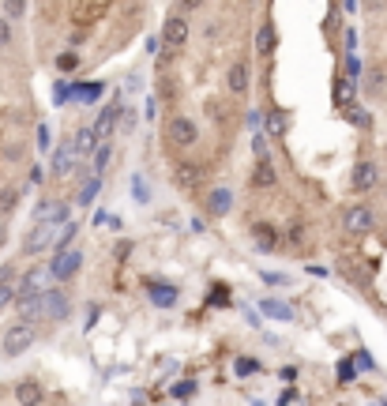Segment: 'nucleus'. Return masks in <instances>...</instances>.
<instances>
[{"instance_id": "f257e3e1", "label": "nucleus", "mask_w": 387, "mask_h": 406, "mask_svg": "<svg viewBox=\"0 0 387 406\" xmlns=\"http://www.w3.org/2000/svg\"><path fill=\"white\" fill-rule=\"evenodd\" d=\"M34 339H38V328H34V324L15 320L12 328L4 331V342H0V350H4V357H19V354H27V350L34 346Z\"/></svg>"}, {"instance_id": "f03ea898", "label": "nucleus", "mask_w": 387, "mask_h": 406, "mask_svg": "<svg viewBox=\"0 0 387 406\" xmlns=\"http://www.w3.org/2000/svg\"><path fill=\"white\" fill-rule=\"evenodd\" d=\"M166 139L173 143V147H196L199 124L192 121L188 113H177V117H169V121H166Z\"/></svg>"}, {"instance_id": "7ed1b4c3", "label": "nucleus", "mask_w": 387, "mask_h": 406, "mask_svg": "<svg viewBox=\"0 0 387 406\" xmlns=\"http://www.w3.org/2000/svg\"><path fill=\"white\" fill-rule=\"evenodd\" d=\"M71 222V207L60 200H42L34 211V226H68Z\"/></svg>"}, {"instance_id": "20e7f679", "label": "nucleus", "mask_w": 387, "mask_h": 406, "mask_svg": "<svg viewBox=\"0 0 387 406\" xmlns=\"http://www.w3.org/2000/svg\"><path fill=\"white\" fill-rule=\"evenodd\" d=\"M162 42H166L169 53H181L184 49V42H188V19H184L181 12H169L166 27H162Z\"/></svg>"}, {"instance_id": "39448f33", "label": "nucleus", "mask_w": 387, "mask_h": 406, "mask_svg": "<svg viewBox=\"0 0 387 406\" xmlns=\"http://www.w3.org/2000/svg\"><path fill=\"white\" fill-rule=\"evenodd\" d=\"M64 226H30L27 241H23V252L27 256H38V252H45L49 245H56V234H60Z\"/></svg>"}, {"instance_id": "423d86ee", "label": "nucleus", "mask_w": 387, "mask_h": 406, "mask_svg": "<svg viewBox=\"0 0 387 406\" xmlns=\"http://www.w3.org/2000/svg\"><path fill=\"white\" fill-rule=\"evenodd\" d=\"M79 267H83V252H79V249H68V252H56V260L49 264V275L60 278V282H68V278L79 275Z\"/></svg>"}, {"instance_id": "0eeeda50", "label": "nucleus", "mask_w": 387, "mask_h": 406, "mask_svg": "<svg viewBox=\"0 0 387 406\" xmlns=\"http://www.w3.org/2000/svg\"><path fill=\"white\" fill-rule=\"evenodd\" d=\"M373 226H376V214H373L368 203H353L350 211H346V234L361 237V234H368Z\"/></svg>"}, {"instance_id": "6e6552de", "label": "nucleus", "mask_w": 387, "mask_h": 406, "mask_svg": "<svg viewBox=\"0 0 387 406\" xmlns=\"http://www.w3.org/2000/svg\"><path fill=\"white\" fill-rule=\"evenodd\" d=\"M120 113H124V109H120V102H109V106L98 113V121L91 124L94 135H98V143H109L113 128H120Z\"/></svg>"}, {"instance_id": "1a4fd4ad", "label": "nucleus", "mask_w": 387, "mask_h": 406, "mask_svg": "<svg viewBox=\"0 0 387 406\" xmlns=\"http://www.w3.org/2000/svg\"><path fill=\"white\" fill-rule=\"evenodd\" d=\"M15 313H19V320H23V324H38V320H45L42 293H19V297H15Z\"/></svg>"}, {"instance_id": "9d476101", "label": "nucleus", "mask_w": 387, "mask_h": 406, "mask_svg": "<svg viewBox=\"0 0 387 406\" xmlns=\"http://www.w3.org/2000/svg\"><path fill=\"white\" fill-rule=\"evenodd\" d=\"M42 308H45V320H64V316L71 313V301H68V293L64 290H45L42 293Z\"/></svg>"}, {"instance_id": "9b49d317", "label": "nucleus", "mask_w": 387, "mask_h": 406, "mask_svg": "<svg viewBox=\"0 0 387 406\" xmlns=\"http://www.w3.org/2000/svg\"><path fill=\"white\" fill-rule=\"evenodd\" d=\"M376 181H380V173H376L373 162H357V166H353V177H350V188H353V192H373Z\"/></svg>"}, {"instance_id": "f8f14e48", "label": "nucleus", "mask_w": 387, "mask_h": 406, "mask_svg": "<svg viewBox=\"0 0 387 406\" xmlns=\"http://www.w3.org/2000/svg\"><path fill=\"white\" fill-rule=\"evenodd\" d=\"M15 403L19 406H42L45 403V387L38 380H19L15 384Z\"/></svg>"}, {"instance_id": "ddd939ff", "label": "nucleus", "mask_w": 387, "mask_h": 406, "mask_svg": "<svg viewBox=\"0 0 387 406\" xmlns=\"http://www.w3.org/2000/svg\"><path fill=\"white\" fill-rule=\"evenodd\" d=\"M76 147H71V139H64L60 147H56V155H53V173L56 177H68L71 170H76Z\"/></svg>"}, {"instance_id": "4468645a", "label": "nucleus", "mask_w": 387, "mask_h": 406, "mask_svg": "<svg viewBox=\"0 0 387 406\" xmlns=\"http://www.w3.org/2000/svg\"><path fill=\"white\" fill-rule=\"evenodd\" d=\"M147 297L155 308H173L177 305V286L169 282H147Z\"/></svg>"}, {"instance_id": "2eb2a0df", "label": "nucleus", "mask_w": 387, "mask_h": 406, "mask_svg": "<svg viewBox=\"0 0 387 406\" xmlns=\"http://www.w3.org/2000/svg\"><path fill=\"white\" fill-rule=\"evenodd\" d=\"M248 83H252V71H248L245 60H237V65H230L225 71V87H230V94H245Z\"/></svg>"}, {"instance_id": "dca6fc26", "label": "nucleus", "mask_w": 387, "mask_h": 406, "mask_svg": "<svg viewBox=\"0 0 387 406\" xmlns=\"http://www.w3.org/2000/svg\"><path fill=\"white\" fill-rule=\"evenodd\" d=\"M49 278H53V275H49L45 267L27 271V278H23V286H19V293H45V290H53V286H45Z\"/></svg>"}, {"instance_id": "f3484780", "label": "nucleus", "mask_w": 387, "mask_h": 406, "mask_svg": "<svg viewBox=\"0 0 387 406\" xmlns=\"http://www.w3.org/2000/svg\"><path fill=\"white\" fill-rule=\"evenodd\" d=\"M71 147H76V155H79V158H87V155H94V150H98V135H94L91 124H87V128H79L76 135H71Z\"/></svg>"}, {"instance_id": "a211bd4d", "label": "nucleus", "mask_w": 387, "mask_h": 406, "mask_svg": "<svg viewBox=\"0 0 387 406\" xmlns=\"http://www.w3.org/2000/svg\"><path fill=\"white\" fill-rule=\"evenodd\" d=\"M275 42H278L275 23H260V30H256V53H260V57H271V53H275Z\"/></svg>"}, {"instance_id": "6ab92c4d", "label": "nucleus", "mask_w": 387, "mask_h": 406, "mask_svg": "<svg viewBox=\"0 0 387 406\" xmlns=\"http://www.w3.org/2000/svg\"><path fill=\"white\" fill-rule=\"evenodd\" d=\"M230 207H233V192H230V188H214V192L207 196V211L219 214V218H222V214H230Z\"/></svg>"}, {"instance_id": "aec40b11", "label": "nucleus", "mask_w": 387, "mask_h": 406, "mask_svg": "<svg viewBox=\"0 0 387 406\" xmlns=\"http://www.w3.org/2000/svg\"><path fill=\"white\" fill-rule=\"evenodd\" d=\"M275 181H278L275 162H256V170H252V185L256 188H275Z\"/></svg>"}, {"instance_id": "412c9836", "label": "nucleus", "mask_w": 387, "mask_h": 406, "mask_svg": "<svg viewBox=\"0 0 387 406\" xmlns=\"http://www.w3.org/2000/svg\"><path fill=\"white\" fill-rule=\"evenodd\" d=\"M260 308H263V316H275V320H294V308H289L286 301H278V297H263Z\"/></svg>"}, {"instance_id": "4be33fe9", "label": "nucleus", "mask_w": 387, "mask_h": 406, "mask_svg": "<svg viewBox=\"0 0 387 406\" xmlns=\"http://www.w3.org/2000/svg\"><path fill=\"white\" fill-rule=\"evenodd\" d=\"M173 181H177V188H196L199 185V166H177V173H173Z\"/></svg>"}, {"instance_id": "5701e85b", "label": "nucleus", "mask_w": 387, "mask_h": 406, "mask_svg": "<svg viewBox=\"0 0 387 406\" xmlns=\"http://www.w3.org/2000/svg\"><path fill=\"white\" fill-rule=\"evenodd\" d=\"M252 234H256V249H260V252H271V249H278V234H275L271 226H256Z\"/></svg>"}, {"instance_id": "b1692460", "label": "nucleus", "mask_w": 387, "mask_h": 406, "mask_svg": "<svg viewBox=\"0 0 387 406\" xmlns=\"http://www.w3.org/2000/svg\"><path fill=\"white\" fill-rule=\"evenodd\" d=\"M102 91H106V83H76V102H98L102 98Z\"/></svg>"}, {"instance_id": "393cba45", "label": "nucleus", "mask_w": 387, "mask_h": 406, "mask_svg": "<svg viewBox=\"0 0 387 406\" xmlns=\"http://www.w3.org/2000/svg\"><path fill=\"white\" fill-rule=\"evenodd\" d=\"M350 102H353V79L342 76L335 83V106H350Z\"/></svg>"}, {"instance_id": "a878e982", "label": "nucleus", "mask_w": 387, "mask_h": 406, "mask_svg": "<svg viewBox=\"0 0 387 406\" xmlns=\"http://www.w3.org/2000/svg\"><path fill=\"white\" fill-rule=\"evenodd\" d=\"M109 158H113V143H98V150H94V177H102V173H106Z\"/></svg>"}, {"instance_id": "bb28decb", "label": "nucleus", "mask_w": 387, "mask_h": 406, "mask_svg": "<svg viewBox=\"0 0 387 406\" xmlns=\"http://www.w3.org/2000/svg\"><path fill=\"white\" fill-rule=\"evenodd\" d=\"M98 192H102V177H94V173H91V177H87V185H83V192H79V203L87 207V203H91Z\"/></svg>"}, {"instance_id": "cd10ccee", "label": "nucleus", "mask_w": 387, "mask_h": 406, "mask_svg": "<svg viewBox=\"0 0 387 406\" xmlns=\"http://www.w3.org/2000/svg\"><path fill=\"white\" fill-rule=\"evenodd\" d=\"M15 203H19V192H15V188H4V192H0V218H8V214L15 211Z\"/></svg>"}, {"instance_id": "c85d7f7f", "label": "nucleus", "mask_w": 387, "mask_h": 406, "mask_svg": "<svg viewBox=\"0 0 387 406\" xmlns=\"http://www.w3.org/2000/svg\"><path fill=\"white\" fill-rule=\"evenodd\" d=\"M53 102L56 106H64V102H76V83H56V91H53Z\"/></svg>"}, {"instance_id": "c756f323", "label": "nucleus", "mask_w": 387, "mask_h": 406, "mask_svg": "<svg viewBox=\"0 0 387 406\" xmlns=\"http://www.w3.org/2000/svg\"><path fill=\"white\" fill-rule=\"evenodd\" d=\"M56 68H60L64 76H68V71H76V68H79V53H71V49L60 53V57H56Z\"/></svg>"}, {"instance_id": "7c9ffc66", "label": "nucleus", "mask_w": 387, "mask_h": 406, "mask_svg": "<svg viewBox=\"0 0 387 406\" xmlns=\"http://www.w3.org/2000/svg\"><path fill=\"white\" fill-rule=\"evenodd\" d=\"M132 192H135V200H140V203H151V192H147V181H143V173H135V177H132Z\"/></svg>"}, {"instance_id": "2f4dec72", "label": "nucleus", "mask_w": 387, "mask_h": 406, "mask_svg": "<svg viewBox=\"0 0 387 406\" xmlns=\"http://www.w3.org/2000/svg\"><path fill=\"white\" fill-rule=\"evenodd\" d=\"M286 113H267V132L271 135H282V132H286Z\"/></svg>"}, {"instance_id": "473e14b6", "label": "nucleus", "mask_w": 387, "mask_h": 406, "mask_svg": "<svg viewBox=\"0 0 387 406\" xmlns=\"http://www.w3.org/2000/svg\"><path fill=\"white\" fill-rule=\"evenodd\" d=\"M207 301H211V305H219V308H225V305H230V290H225L222 282L211 286V297H207Z\"/></svg>"}, {"instance_id": "72a5a7b5", "label": "nucleus", "mask_w": 387, "mask_h": 406, "mask_svg": "<svg viewBox=\"0 0 387 406\" xmlns=\"http://www.w3.org/2000/svg\"><path fill=\"white\" fill-rule=\"evenodd\" d=\"M252 150H256V158H260V162H271V147H267V139H263V135H256V139H252Z\"/></svg>"}, {"instance_id": "f704fd0d", "label": "nucleus", "mask_w": 387, "mask_h": 406, "mask_svg": "<svg viewBox=\"0 0 387 406\" xmlns=\"http://www.w3.org/2000/svg\"><path fill=\"white\" fill-rule=\"evenodd\" d=\"M173 395L177 399H192V395H196V380H181V384L173 387Z\"/></svg>"}, {"instance_id": "c9c22d12", "label": "nucleus", "mask_w": 387, "mask_h": 406, "mask_svg": "<svg viewBox=\"0 0 387 406\" xmlns=\"http://www.w3.org/2000/svg\"><path fill=\"white\" fill-rule=\"evenodd\" d=\"M256 369H260V361H252V357H237V376H252Z\"/></svg>"}, {"instance_id": "e433bc0d", "label": "nucleus", "mask_w": 387, "mask_h": 406, "mask_svg": "<svg viewBox=\"0 0 387 406\" xmlns=\"http://www.w3.org/2000/svg\"><path fill=\"white\" fill-rule=\"evenodd\" d=\"M350 121L357 124V128H368V124H373V117H368L365 109H350Z\"/></svg>"}, {"instance_id": "4c0bfd02", "label": "nucleus", "mask_w": 387, "mask_h": 406, "mask_svg": "<svg viewBox=\"0 0 387 406\" xmlns=\"http://www.w3.org/2000/svg\"><path fill=\"white\" fill-rule=\"evenodd\" d=\"M19 297V290H15V286H8V282H0V308L8 305V301H15Z\"/></svg>"}, {"instance_id": "58836bf2", "label": "nucleus", "mask_w": 387, "mask_h": 406, "mask_svg": "<svg viewBox=\"0 0 387 406\" xmlns=\"http://www.w3.org/2000/svg\"><path fill=\"white\" fill-rule=\"evenodd\" d=\"M162 49H166V42H162V38H155V34H151V38H147V53H151V57H158Z\"/></svg>"}, {"instance_id": "ea45409f", "label": "nucleus", "mask_w": 387, "mask_h": 406, "mask_svg": "<svg viewBox=\"0 0 387 406\" xmlns=\"http://www.w3.org/2000/svg\"><path fill=\"white\" fill-rule=\"evenodd\" d=\"M23 12H27V4H19V0H12V4H4V15H12V19H19Z\"/></svg>"}, {"instance_id": "a19ab883", "label": "nucleus", "mask_w": 387, "mask_h": 406, "mask_svg": "<svg viewBox=\"0 0 387 406\" xmlns=\"http://www.w3.org/2000/svg\"><path fill=\"white\" fill-rule=\"evenodd\" d=\"M8 42H12V23L0 15V45H8Z\"/></svg>"}, {"instance_id": "79ce46f5", "label": "nucleus", "mask_w": 387, "mask_h": 406, "mask_svg": "<svg viewBox=\"0 0 387 406\" xmlns=\"http://www.w3.org/2000/svg\"><path fill=\"white\" fill-rule=\"evenodd\" d=\"M338 380H342V384H350V380H353V365H350V361L338 365Z\"/></svg>"}, {"instance_id": "37998d69", "label": "nucleus", "mask_w": 387, "mask_h": 406, "mask_svg": "<svg viewBox=\"0 0 387 406\" xmlns=\"http://www.w3.org/2000/svg\"><path fill=\"white\" fill-rule=\"evenodd\" d=\"M38 147L49 150V128H45V124H38Z\"/></svg>"}, {"instance_id": "c03bdc74", "label": "nucleus", "mask_w": 387, "mask_h": 406, "mask_svg": "<svg viewBox=\"0 0 387 406\" xmlns=\"http://www.w3.org/2000/svg\"><path fill=\"white\" fill-rule=\"evenodd\" d=\"M120 128H124V132H132V128H135V117L128 113V109H124V113H120Z\"/></svg>"}, {"instance_id": "a18cd8bd", "label": "nucleus", "mask_w": 387, "mask_h": 406, "mask_svg": "<svg viewBox=\"0 0 387 406\" xmlns=\"http://www.w3.org/2000/svg\"><path fill=\"white\" fill-rule=\"evenodd\" d=\"M346 71H350V79H353V76H357V71H361V60L353 57V53H350V60H346Z\"/></svg>"}, {"instance_id": "49530a36", "label": "nucleus", "mask_w": 387, "mask_h": 406, "mask_svg": "<svg viewBox=\"0 0 387 406\" xmlns=\"http://www.w3.org/2000/svg\"><path fill=\"white\" fill-rule=\"evenodd\" d=\"M357 365H361V369H373V354H368V350H361V354H357Z\"/></svg>"}, {"instance_id": "de8ad7c7", "label": "nucleus", "mask_w": 387, "mask_h": 406, "mask_svg": "<svg viewBox=\"0 0 387 406\" xmlns=\"http://www.w3.org/2000/svg\"><path fill=\"white\" fill-rule=\"evenodd\" d=\"M45 181V173H42V166H34V170H30V185H42Z\"/></svg>"}, {"instance_id": "09e8293b", "label": "nucleus", "mask_w": 387, "mask_h": 406, "mask_svg": "<svg viewBox=\"0 0 387 406\" xmlns=\"http://www.w3.org/2000/svg\"><path fill=\"white\" fill-rule=\"evenodd\" d=\"M263 278H267V282H278V286H286V282H289L286 275H271V271H263Z\"/></svg>"}, {"instance_id": "8fccbe9b", "label": "nucleus", "mask_w": 387, "mask_h": 406, "mask_svg": "<svg viewBox=\"0 0 387 406\" xmlns=\"http://www.w3.org/2000/svg\"><path fill=\"white\" fill-rule=\"evenodd\" d=\"M128 252H132V241H120V245H117V256H120V260H124V256H128Z\"/></svg>"}, {"instance_id": "3c124183", "label": "nucleus", "mask_w": 387, "mask_h": 406, "mask_svg": "<svg viewBox=\"0 0 387 406\" xmlns=\"http://www.w3.org/2000/svg\"><path fill=\"white\" fill-rule=\"evenodd\" d=\"M155 113H158V102L147 98V121H155Z\"/></svg>"}, {"instance_id": "603ef678", "label": "nucleus", "mask_w": 387, "mask_h": 406, "mask_svg": "<svg viewBox=\"0 0 387 406\" xmlns=\"http://www.w3.org/2000/svg\"><path fill=\"white\" fill-rule=\"evenodd\" d=\"M4 241H8V218H0V249H4Z\"/></svg>"}]
</instances>
